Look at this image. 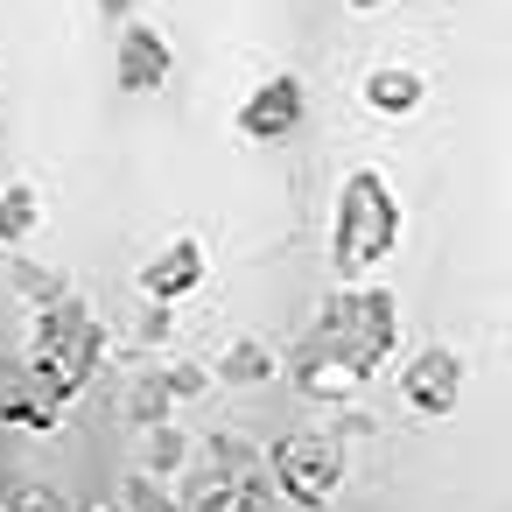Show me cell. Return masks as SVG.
Instances as JSON below:
<instances>
[{
	"instance_id": "7",
	"label": "cell",
	"mask_w": 512,
	"mask_h": 512,
	"mask_svg": "<svg viewBox=\"0 0 512 512\" xmlns=\"http://www.w3.org/2000/svg\"><path fill=\"white\" fill-rule=\"evenodd\" d=\"M365 106H372L379 120H407V113L421 106V78L400 71V64H379V71L365 78Z\"/></svg>"
},
{
	"instance_id": "5",
	"label": "cell",
	"mask_w": 512,
	"mask_h": 512,
	"mask_svg": "<svg viewBox=\"0 0 512 512\" xmlns=\"http://www.w3.org/2000/svg\"><path fill=\"white\" fill-rule=\"evenodd\" d=\"M197 281H204V246H197V239H176V246H162V253L141 267V295L162 302V309H176Z\"/></svg>"
},
{
	"instance_id": "2",
	"label": "cell",
	"mask_w": 512,
	"mask_h": 512,
	"mask_svg": "<svg viewBox=\"0 0 512 512\" xmlns=\"http://www.w3.org/2000/svg\"><path fill=\"white\" fill-rule=\"evenodd\" d=\"M393 337H400V309H393L386 288H358V295H344V309H337V351H344V372L379 365V358L393 351Z\"/></svg>"
},
{
	"instance_id": "8",
	"label": "cell",
	"mask_w": 512,
	"mask_h": 512,
	"mask_svg": "<svg viewBox=\"0 0 512 512\" xmlns=\"http://www.w3.org/2000/svg\"><path fill=\"white\" fill-rule=\"evenodd\" d=\"M29 232H36V190L8 183V190H0V246H22Z\"/></svg>"
},
{
	"instance_id": "10",
	"label": "cell",
	"mask_w": 512,
	"mask_h": 512,
	"mask_svg": "<svg viewBox=\"0 0 512 512\" xmlns=\"http://www.w3.org/2000/svg\"><path fill=\"white\" fill-rule=\"evenodd\" d=\"M225 372H232V379H260V372H267V351H260V344H239V351L225 358Z\"/></svg>"
},
{
	"instance_id": "6",
	"label": "cell",
	"mask_w": 512,
	"mask_h": 512,
	"mask_svg": "<svg viewBox=\"0 0 512 512\" xmlns=\"http://www.w3.org/2000/svg\"><path fill=\"white\" fill-rule=\"evenodd\" d=\"M169 43L155 36V29H120V92H162L169 85Z\"/></svg>"
},
{
	"instance_id": "11",
	"label": "cell",
	"mask_w": 512,
	"mask_h": 512,
	"mask_svg": "<svg viewBox=\"0 0 512 512\" xmlns=\"http://www.w3.org/2000/svg\"><path fill=\"white\" fill-rule=\"evenodd\" d=\"M92 8H99L106 22H127V15H134V0H92Z\"/></svg>"
},
{
	"instance_id": "1",
	"label": "cell",
	"mask_w": 512,
	"mask_h": 512,
	"mask_svg": "<svg viewBox=\"0 0 512 512\" xmlns=\"http://www.w3.org/2000/svg\"><path fill=\"white\" fill-rule=\"evenodd\" d=\"M393 246H400V204H393V190L372 169H351L344 190H337V267L365 274Z\"/></svg>"
},
{
	"instance_id": "4",
	"label": "cell",
	"mask_w": 512,
	"mask_h": 512,
	"mask_svg": "<svg viewBox=\"0 0 512 512\" xmlns=\"http://www.w3.org/2000/svg\"><path fill=\"white\" fill-rule=\"evenodd\" d=\"M302 127V78H267L246 106H239V134H253V141H288Z\"/></svg>"
},
{
	"instance_id": "3",
	"label": "cell",
	"mask_w": 512,
	"mask_h": 512,
	"mask_svg": "<svg viewBox=\"0 0 512 512\" xmlns=\"http://www.w3.org/2000/svg\"><path fill=\"white\" fill-rule=\"evenodd\" d=\"M400 393H407V407H421V414H449L456 393H463V358L442 351V344L414 351V358L400 365Z\"/></svg>"
},
{
	"instance_id": "12",
	"label": "cell",
	"mask_w": 512,
	"mask_h": 512,
	"mask_svg": "<svg viewBox=\"0 0 512 512\" xmlns=\"http://www.w3.org/2000/svg\"><path fill=\"white\" fill-rule=\"evenodd\" d=\"M351 8H365V15H372V8H386V0H351Z\"/></svg>"
},
{
	"instance_id": "9",
	"label": "cell",
	"mask_w": 512,
	"mask_h": 512,
	"mask_svg": "<svg viewBox=\"0 0 512 512\" xmlns=\"http://www.w3.org/2000/svg\"><path fill=\"white\" fill-rule=\"evenodd\" d=\"M15 288H22L29 302H43V309H50V302H64V288H57V274H43V267H29V260L15 267Z\"/></svg>"
}]
</instances>
